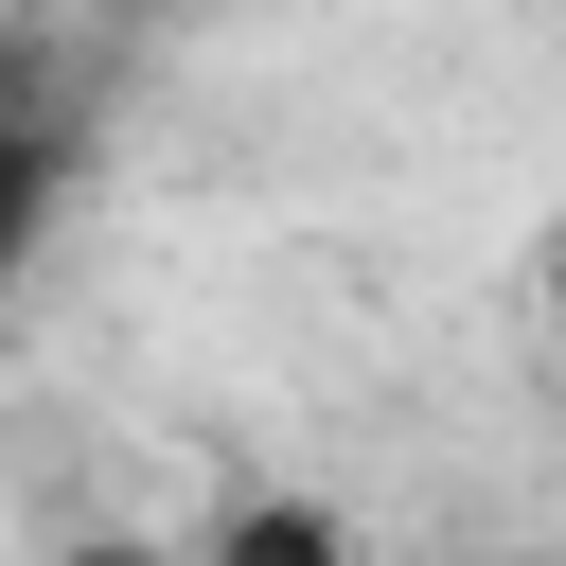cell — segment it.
Listing matches in <instances>:
<instances>
[{"mask_svg":"<svg viewBox=\"0 0 566 566\" xmlns=\"http://www.w3.org/2000/svg\"><path fill=\"white\" fill-rule=\"evenodd\" d=\"M53 212H71V106H53L35 71H0V301H18V265L53 248Z\"/></svg>","mask_w":566,"mask_h":566,"instance_id":"cell-1","label":"cell"},{"mask_svg":"<svg viewBox=\"0 0 566 566\" xmlns=\"http://www.w3.org/2000/svg\"><path fill=\"white\" fill-rule=\"evenodd\" d=\"M71 566H177V548H71Z\"/></svg>","mask_w":566,"mask_h":566,"instance_id":"cell-3","label":"cell"},{"mask_svg":"<svg viewBox=\"0 0 566 566\" xmlns=\"http://www.w3.org/2000/svg\"><path fill=\"white\" fill-rule=\"evenodd\" d=\"M177 566H371V548H354V513H318V495H230Z\"/></svg>","mask_w":566,"mask_h":566,"instance_id":"cell-2","label":"cell"}]
</instances>
